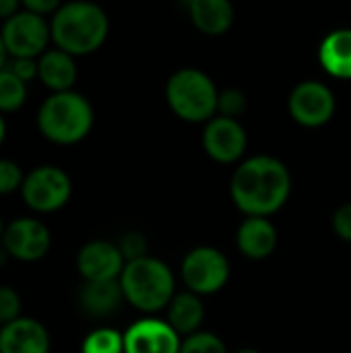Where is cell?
Segmentation results:
<instances>
[{
	"mask_svg": "<svg viewBox=\"0 0 351 353\" xmlns=\"http://www.w3.org/2000/svg\"><path fill=\"white\" fill-rule=\"evenodd\" d=\"M292 190V176L283 161L271 155H254L242 161L230 184L232 199L248 217H267L279 211Z\"/></svg>",
	"mask_w": 351,
	"mask_h": 353,
	"instance_id": "1",
	"label": "cell"
},
{
	"mask_svg": "<svg viewBox=\"0 0 351 353\" xmlns=\"http://www.w3.org/2000/svg\"><path fill=\"white\" fill-rule=\"evenodd\" d=\"M108 17L101 6L85 0L62 4L50 23V33L58 50L70 56L95 52L108 37Z\"/></svg>",
	"mask_w": 351,
	"mask_h": 353,
	"instance_id": "2",
	"label": "cell"
},
{
	"mask_svg": "<svg viewBox=\"0 0 351 353\" xmlns=\"http://www.w3.org/2000/svg\"><path fill=\"white\" fill-rule=\"evenodd\" d=\"M93 126V108L89 99L77 91L52 93L37 112L39 132L58 145L83 141Z\"/></svg>",
	"mask_w": 351,
	"mask_h": 353,
	"instance_id": "3",
	"label": "cell"
},
{
	"mask_svg": "<svg viewBox=\"0 0 351 353\" xmlns=\"http://www.w3.org/2000/svg\"><path fill=\"white\" fill-rule=\"evenodd\" d=\"M120 285L124 300L143 312L168 308L174 298V275L163 261L153 256L126 263Z\"/></svg>",
	"mask_w": 351,
	"mask_h": 353,
	"instance_id": "4",
	"label": "cell"
},
{
	"mask_svg": "<svg viewBox=\"0 0 351 353\" xmlns=\"http://www.w3.org/2000/svg\"><path fill=\"white\" fill-rule=\"evenodd\" d=\"M166 97L174 114L188 122H209L219 101L215 83L199 68L176 70L168 81Z\"/></svg>",
	"mask_w": 351,
	"mask_h": 353,
	"instance_id": "5",
	"label": "cell"
},
{
	"mask_svg": "<svg viewBox=\"0 0 351 353\" xmlns=\"http://www.w3.org/2000/svg\"><path fill=\"white\" fill-rule=\"evenodd\" d=\"M72 184L64 170L56 165H39L25 176L21 186L23 201L37 213H52L64 207L70 199Z\"/></svg>",
	"mask_w": 351,
	"mask_h": 353,
	"instance_id": "6",
	"label": "cell"
},
{
	"mask_svg": "<svg viewBox=\"0 0 351 353\" xmlns=\"http://www.w3.org/2000/svg\"><path fill=\"white\" fill-rule=\"evenodd\" d=\"M182 277L192 294H215L230 279V263L221 250L213 246H197L182 261Z\"/></svg>",
	"mask_w": 351,
	"mask_h": 353,
	"instance_id": "7",
	"label": "cell"
},
{
	"mask_svg": "<svg viewBox=\"0 0 351 353\" xmlns=\"http://www.w3.org/2000/svg\"><path fill=\"white\" fill-rule=\"evenodd\" d=\"M0 35H2L4 46H6V52L12 58L41 56L50 37H52L50 25L46 23V19L29 12L25 8L19 10L8 21H4Z\"/></svg>",
	"mask_w": 351,
	"mask_h": 353,
	"instance_id": "8",
	"label": "cell"
},
{
	"mask_svg": "<svg viewBox=\"0 0 351 353\" xmlns=\"http://www.w3.org/2000/svg\"><path fill=\"white\" fill-rule=\"evenodd\" d=\"M52 238L48 228L33 217L14 219L4 228L2 234V248L6 250V254L23 263H33L46 256Z\"/></svg>",
	"mask_w": 351,
	"mask_h": 353,
	"instance_id": "9",
	"label": "cell"
},
{
	"mask_svg": "<svg viewBox=\"0 0 351 353\" xmlns=\"http://www.w3.org/2000/svg\"><path fill=\"white\" fill-rule=\"evenodd\" d=\"M335 95L319 81H304L290 95V114L302 126H323L333 118Z\"/></svg>",
	"mask_w": 351,
	"mask_h": 353,
	"instance_id": "10",
	"label": "cell"
},
{
	"mask_svg": "<svg viewBox=\"0 0 351 353\" xmlns=\"http://www.w3.org/2000/svg\"><path fill=\"white\" fill-rule=\"evenodd\" d=\"M126 261L120 248L106 240L85 244L77 254V269L85 281H114L120 279Z\"/></svg>",
	"mask_w": 351,
	"mask_h": 353,
	"instance_id": "11",
	"label": "cell"
},
{
	"mask_svg": "<svg viewBox=\"0 0 351 353\" xmlns=\"http://www.w3.org/2000/svg\"><path fill=\"white\" fill-rule=\"evenodd\" d=\"M180 335L157 319H143L124 333V353H180Z\"/></svg>",
	"mask_w": 351,
	"mask_h": 353,
	"instance_id": "12",
	"label": "cell"
},
{
	"mask_svg": "<svg viewBox=\"0 0 351 353\" xmlns=\"http://www.w3.org/2000/svg\"><path fill=\"white\" fill-rule=\"evenodd\" d=\"M205 151L219 163H232L246 151V132L238 120L215 116L207 122L203 132Z\"/></svg>",
	"mask_w": 351,
	"mask_h": 353,
	"instance_id": "13",
	"label": "cell"
},
{
	"mask_svg": "<svg viewBox=\"0 0 351 353\" xmlns=\"http://www.w3.org/2000/svg\"><path fill=\"white\" fill-rule=\"evenodd\" d=\"M0 353H50V335L35 319H17L0 329Z\"/></svg>",
	"mask_w": 351,
	"mask_h": 353,
	"instance_id": "14",
	"label": "cell"
},
{
	"mask_svg": "<svg viewBox=\"0 0 351 353\" xmlns=\"http://www.w3.org/2000/svg\"><path fill=\"white\" fill-rule=\"evenodd\" d=\"M236 244L248 259H267L277 246V230L267 217H246L238 228Z\"/></svg>",
	"mask_w": 351,
	"mask_h": 353,
	"instance_id": "15",
	"label": "cell"
},
{
	"mask_svg": "<svg viewBox=\"0 0 351 353\" xmlns=\"http://www.w3.org/2000/svg\"><path fill=\"white\" fill-rule=\"evenodd\" d=\"M124 300L120 279L114 281H85L79 292V304L89 316H112Z\"/></svg>",
	"mask_w": 351,
	"mask_h": 353,
	"instance_id": "16",
	"label": "cell"
},
{
	"mask_svg": "<svg viewBox=\"0 0 351 353\" xmlns=\"http://www.w3.org/2000/svg\"><path fill=\"white\" fill-rule=\"evenodd\" d=\"M37 77L54 93L72 91V85L77 81L74 56H70L62 50L43 52L37 60Z\"/></svg>",
	"mask_w": 351,
	"mask_h": 353,
	"instance_id": "17",
	"label": "cell"
},
{
	"mask_svg": "<svg viewBox=\"0 0 351 353\" xmlns=\"http://www.w3.org/2000/svg\"><path fill=\"white\" fill-rule=\"evenodd\" d=\"M319 60L329 74L337 79H351V29L331 31L321 41Z\"/></svg>",
	"mask_w": 351,
	"mask_h": 353,
	"instance_id": "18",
	"label": "cell"
},
{
	"mask_svg": "<svg viewBox=\"0 0 351 353\" xmlns=\"http://www.w3.org/2000/svg\"><path fill=\"white\" fill-rule=\"evenodd\" d=\"M205 319V306L201 296L192 292L176 294L172 302L168 304V325L178 333V335H194L199 333V327L203 325Z\"/></svg>",
	"mask_w": 351,
	"mask_h": 353,
	"instance_id": "19",
	"label": "cell"
},
{
	"mask_svg": "<svg viewBox=\"0 0 351 353\" xmlns=\"http://www.w3.org/2000/svg\"><path fill=\"white\" fill-rule=\"evenodd\" d=\"M188 10L197 29L207 35H221L234 23V6L228 0H192Z\"/></svg>",
	"mask_w": 351,
	"mask_h": 353,
	"instance_id": "20",
	"label": "cell"
},
{
	"mask_svg": "<svg viewBox=\"0 0 351 353\" xmlns=\"http://www.w3.org/2000/svg\"><path fill=\"white\" fill-rule=\"evenodd\" d=\"M27 99V83L14 77L8 66L0 70V112H14Z\"/></svg>",
	"mask_w": 351,
	"mask_h": 353,
	"instance_id": "21",
	"label": "cell"
},
{
	"mask_svg": "<svg viewBox=\"0 0 351 353\" xmlns=\"http://www.w3.org/2000/svg\"><path fill=\"white\" fill-rule=\"evenodd\" d=\"M81 353H124V335L114 329H97L85 337Z\"/></svg>",
	"mask_w": 351,
	"mask_h": 353,
	"instance_id": "22",
	"label": "cell"
},
{
	"mask_svg": "<svg viewBox=\"0 0 351 353\" xmlns=\"http://www.w3.org/2000/svg\"><path fill=\"white\" fill-rule=\"evenodd\" d=\"M180 353H228V350L217 335L199 331L182 341Z\"/></svg>",
	"mask_w": 351,
	"mask_h": 353,
	"instance_id": "23",
	"label": "cell"
},
{
	"mask_svg": "<svg viewBox=\"0 0 351 353\" xmlns=\"http://www.w3.org/2000/svg\"><path fill=\"white\" fill-rule=\"evenodd\" d=\"M246 110V97L242 91L238 89H225L219 93V101H217V112L223 118H232L236 120V116H240Z\"/></svg>",
	"mask_w": 351,
	"mask_h": 353,
	"instance_id": "24",
	"label": "cell"
},
{
	"mask_svg": "<svg viewBox=\"0 0 351 353\" xmlns=\"http://www.w3.org/2000/svg\"><path fill=\"white\" fill-rule=\"evenodd\" d=\"M21 319V298L10 288H0V325Z\"/></svg>",
	"mask_w": 351,
	"mask_h": 353,
	"instance_id": "25",
	"label": "cell"
},
{
	"mask_svg": "<svg viewBox=\"0 0 351 353\" xmlns=\"http://www.w3.org/2000/svg\"><path fill=\"white\" fill-rule=\"evenodd\" d=\"M23 182H25V176L21 168L10 159H0V194H8L21 188Z\"/></svg>",
	"mask_w": 351,
	"mask_h": 353,
	"instance_id": "26",
	"label": "cell"
},
{
	"mask_svg": "<svg viewBox=\"0 0 351 353\" xmlns=\"http://www.w3.org/2000/svg\"><path fill=\"white\" fill-rule=\"evenodd\" d=\"M118 248H120V252H122V256H124L126 263L147 256V254H145V238H143L141 234H137V232L126 234V236L120 240Z\"/></svg>",
	"mask_w": 351,
	"mask_h": 353,
	"instance_id": "27",
	"label": "cell"
},
{
	"mask_svg": "<svg viewBox=\"0 0 351 353\" xmlns=\"http://www.w3.org/2000/svg\"><path fill=\"white\" fill-rule=\"evenodd\" d=\"M333 232L345 240V242H351V203H345L341 205L335 213H333Z\"/></svg>",
	"mask_w": 351,
	"mask_h": 353,
	"instance_id": "28",
	"label": "cell"
},
{
	"mask_svg": "<svg viewBox=\"0 0 351 353\" xmlns=\"http://www.w3.org/2000/svg\"><path fill=\"white\" fill-rule=\"evenodd\" d=\"M8 70L19 77L23 83L31 81L33 77H37V62L33 58H14L10 64H8Z\"/></svg>",
	"mask_w": 351,
	"mask_h": 353,
	"instance_id": "29",
	"label": "cell"
},
{
	"mask_svg": "<svg viewBox=\"0 0 351 353\" xmlns=\"http://www.w3.org/2000/svg\"><path fill=\"white\" fill-rule=\"evenodd\" d=\"M23 8L33 12V14H39V17H46L50 12H56L60 8V4L56 0H25L23 2Z\"/></svg>",
	"mask_w": 351,
	"mask_h": 353,
	"instance_id": "30",
	"label": "cell"
},
{
	"mask_svg": "<svg viewBox=\"0 0 351 353\" xmlns=\"http://www.w3.org/2000/svg\"><path fill=\"white\" fill-rule=\"evenodd\" d=\"M21 4L17 0H0V19L8 21L10 17H14L19 12Z\"/></svg>",
	"mask_w": 351,
	"mask_h": 353,
	"instance_id": "31",
	"label": "cell"
},
{
	"mask_svg": "<svg viewBox=\"0 0 351 353\" xmlns=\"http://www.w3.org/2000/svg\"><path fill=\"white\" fill-rule=\"evenodd\" d=\"M6 58H8V52H6V46H4L2 35H0V70L6 68Z\"/></svg>",
	"mask_w": 351,
	"mask_h": 353,
	"instance_id": "32",
	"label": "cell"
},
{
	"mask_svg": "<svg viewBox=\"0 0 351 353\" xmlns=\"http://www.w3.org/2000/svg\"><path fill=\"white\" fill-rule=\"evenodd\" d=\"M4 134H6V124H4V118H2V114H0V145H2V141H4Z\"/></svg>",
	"mask_w": 351,
	"mask_h": 353,
	"instance_id": "33",
	"label": "cell"
},
{
	"mask_svg": "<svg viewBox=\"0 0 351 353\" xmlns=\"http://www.w3.org/2000/svg\"><path fill=\"white\" fill-rule=\"evenodd\" d=\"M236 353H261L259 350H252V347H244V350H240V352Z\"/></svg>",
	"mask_w": 351,
	"mask_h": 353,
	"instance_id": "34",
	"label": "cell"
},
{
	"mask_svg": "<svg viewBox=\"0 0 351 353\" xmlns=\"http://www.w3.org/2000/svg\"><path fill=\"white\" fill-rule=\"evenodd\" d=\"M4 259H6V250L0 248V265H4Z\"/></svg>",
	"mask_w": 351,
	"mask_h": 353,
	"instance_id": "35",
	"label": "cell"
},
{
	"mask_svg": "<svg viewBox=\"0 0 351 353\" xmlns=\"http://www.w3.org/2000/svg\"><path fill=\"white\" fill-rule=\"evenodd\" d=\"M2 234H4V225H2V219H0V238H2Z\"/></svg>",
	"mask_w": 351,
	"mask_h": 353,
	"instance_id": "36",
	"label": "cell"
},
{
	"mask_svg": "<svg viewBox=\"0 0 351 353\" xmlns=\"http://www.w3.org/2000/svg\"><path fill=\"white\" fill-rule=\"evenodd\" d=\"M0 329H2V327H0Z\"/></svg>",
	"mask_w": 351,
	"mask_h": 353,
	"instance_id": "37",
	"label": "cell"
}]
</instances>
